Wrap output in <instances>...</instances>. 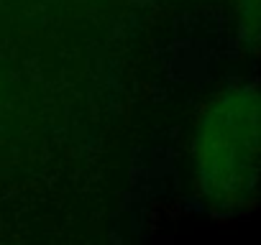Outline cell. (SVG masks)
I'll return each mask as SVG.
<instances>
[{
    "label": "cell",
    "instance_id": "cell-1",
    "mask_svg": "<svg viewBox=\"0 0 261 245\" xmlns=\"http://www.w3.org/2000/svg\"><path fill=\"white\" fill-rule=\"evenodd\" d=\"M197 169L218 197H241L256 174V100L251 89L223 95L200 126Z\"/></svg>",
    "mask_w": 261,
    "mask_h": 245
}]
</instances>
